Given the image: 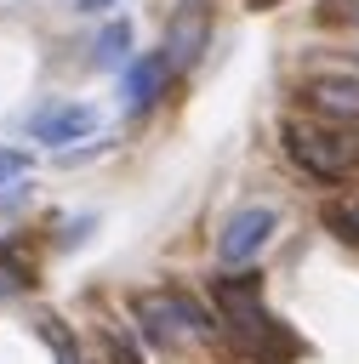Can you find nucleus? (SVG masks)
Segmentation results:
<instances>
[{"label": "nucleus", "instance_id": "nucleus-9", "mask_svg": "<svg viewBox=\"0 0 359 364\" xmlns=\"http://www.w3.org/2000/svg\"><path fill=\"white\" fill-rule=\"evenodd\" d=\"M91 57L103 63V68H114V63H125L131 57V23L120 17V23H103V34H97V46H91Z\"/></svg>", "mask_w": 359, "mask_h": 364}, {"label": "nucleus", "instance_id": "nucleus-6", "mask_svg": "<svg viewBox=\"0 0 359 364\" xmlns=\"http://www.w3.org/2000/svg\"><path fill=\"white\" fill-rule=\"evenodd\" d=\"M165 80H171V63H165V51H154V57H131V63H125V74H120L125 114H148V108L165 97Z\"/></svg>", "mask_w": 359, "mask_h": 364}, {"label": "nucleus", "instance_id": "nucleus-1", "mask_svg": "<svg viewBox=\"0 0 359 364\" xmlns=\"http://www.w3.org/2000/svg\"><path fill=\"white\" fill-rule=\"evenodd\" d=\"M211 301H217V313H222L228 341H234L245 358H256V364H291V358L302 353V341L262 307V279H256V273H222V279L211 284Z\"/></svg>", "mask_w": 359, "mask_h": 364}, {"label": "nucleus", "instance_id": "nucleus-4", "mask_svg": "<svg viewBox=\"0 0 359 364\" xmlns=\"http://www.w3.org/2000/svg\"><path fill=\"white\" fill-rule=\"evenodd\" d=\"M211 0H177L171 6V17H165V63H171V74H182V68H194L199 57H205V46H211Z\"/></svg>", "mask_w": 359, "mask_h": 364}, {"label": "nucleus", "instance_id": "nucleus-10", "mask_svg": "<svg viewBox=\"0 0 359 364\" xmlns=\"http://www.w3.org/2000/svg\"><path fill=\"white\" fill-rule=\"evenodd\" d=\"M319 17L336 23V28H353V34H359V0H319Z\"/></svg>", "mask_w": 359, "mask_h": 364}, {"label": "nucleus", "instance_id": "nucleus-8", "mask_svg": "<svg viewBox=\"0 0 359 364\" xmlns=\"http://www.w3.org/2000/svg\"><path fill=\"white\" fill-rule=\"evenodd\" d=\"M319 222H325L331 239H342L348 250H359V199H331V205L319 210Z\"/></svg>", "mask_w": 359, "mask_h": 364}, {"label": "nucleus", "instance_id": "nucleus-5", "mask_svg": "<svg viewBox=\"0 0 359 364\" xmlns=\"http://www.w3.org/2000/svg\"><path fill=\"white\" fill-rule=\"evenodd\" d=\"M274 228H279V210H274V205H239V210L222 222V233H217V256H222V267H245V262H256L262 245L274 239Z\"/></svg>", "mask_w": 359, "mask_h": 364}, {"label": "nucleus", "instance_id": "nucleus-7", "mask_svg": "<svg viewBox=\"0 0 359 364\" xmlns=\"http://www.w3.org/2000/svg\"><path fill=\"white\" fill-rule=\"evenodd\" d=\"M28 131H34V142L63 148V142H80V136L97 131V108H85V102H63V108H46Z\"/></svg>", "mask_w": 359, "mask_h": 364}, {"label": "nucleus", "instance_id": "nucleus-11", "mask_svg": "<svg viewBox=\"0 0 359 364\" xmlns=\"http://www.w3.org/2000/svg\"><path fill=\"white\" fill-rule=\"evenodd\" d=\"M17 176H28V154L23 148H0V188H11Z\"/></svg>", "mask_w": 359, "mask_h": 364}, {"label": "nucleus", "instance_id": "nucleus-12", "mask_svg": "<svg viewBox=\"0 0 359 364\" xmlns=\"http://www.w3.org/2000/svg\"><path fill=\"white\" fill-rule=\"evenodd\" d=\"M103 6H114V0H74V11H103Z\"/></svg>", "mask_w": 359, "mask_h": 364}, {"label": "nucleus", "instance_id": "nucleus-2", "mask_svg": "<svg viewBox=\"0 0 359 364\" xmlns=\"http://www.w3.org/2000/svg\"><path fill=\"white\" fill-rule=\"evenodd\" d=\"M279 148L313 182H353L359 176V131L353 125H331L319 114L313 119H285L279 125Z\"/></svg>", "mask_w": 359, "mask_h": 364}, {"label": "nucleus", "instance_id": "nucleus-3", "mask_svg": "<svg viewBox=\"0 0 359 364\" xmlns=\"http://www.w3.org/2000/svg\"><path fill=\"white\" fill-rule=\"evenodd\" d=\"M131 318L142 324L148 347H182L188 336H211L217 330V318L194 296H182V290H142V296H131Z\"/></svg>", "mask_w": 359, "mask_h": 364}, {"label": "nucleus", "instance_id": "nucleus-13", "mask_svg": "<svg viewBox=\"0 0 359 364\" xmlns=\"http://www.w3.org/2000/svg\"><path fill=\"white\" fill-rule=\"evenodd\" d=\"M251 6H256V11H268V6H279V0H251Z\"/></svg>", "mask_w": 359, "mask_h": 364}]
</instances>
